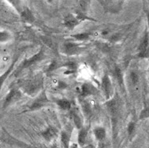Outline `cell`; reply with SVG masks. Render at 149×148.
Listing matches in <instances>:
<instances>
[{"label": "cell", "instance_id": "6da1fadb", "mask_svg": "<svg viewBox=\"0 0 149 148\" xmlns=\"http://www.w3.org/2000/svg\"><path fill=\"white\" fill-rule=\"evenodd\" d=\"M43 86V80L42 79H33L30 82H28L27 83L25 86V92L27 95H33L38 92L40 89Z\"/></svg>", "mask_w": 149, "mask_h": 148}, {"label": "cell", "instance_id": "7a4b0ae2", "mask_svg": "<svg viewBox=\"0 0 149 148\" xmlns=\"http://www.w3.org/2000/svg\"><path fill=\"white\" fill-rule=\"evenodd\" d=\"M20 98H21V93L19 92L17 89L13 88L10 90V92L7 94V95L5 98L4 103H3V107H7L11 103L15 102V101H18Z\"/></svg>", "mask_w": 149, "mask_h": 148}, {"label": "cell", "instance_id": "3957f363", "mask_svg": "<svg viewBox=\"0 0 149 148\" xmlns=\"http://www.w3.org/2000/svg\"><path fill=\"white\" fill-rule=\"evenodd\" d=\"M148 32L146 31V34L143 37V40L140 43L139 46V54L138 55L140 58H148L149 50H148Z\"/></svg>", "mask_w": 149, "mask_h": 148}, {"label": "cell", "instance_id": "277c9868", "mask_svg": "<svg viewBox=\"0 0 149 148\" xmlns=\"http://www.w3.org/2000/svg\"><path fill=\"white\" fill-rule=\"evenodd\" d=\"M43 56H44V52H43V51L41 50L37 54H35L34 55L32 56L31 59H26L24 62H23V63L22 64L21 69L23 70V69H26V68L30 67L32 65H33L34 63H36L37 62L40 61L41 59H42Z\"/></svg>", "mask_w": 149, "mask_h": 148}, {"label": "cell", "instance_id": "5b68a950", "mask_svg": "<svg viewBox=\"0 0 149 148\" xmlns=\"http://www.w3.org/2000/svg\"><path fill=\"white\" fill-rule=\"evenodd\" d=\"M106 105L109 113L113 116H116L118 114L120 108V100L118 99L114 98V99H111L107 102Z\"/></svg>", "mask_w": 149, "mask_h": 148}, {"label": "cell", "instance_id": "8992f818", "mask_svg": "<svg viewBox=\"0 0 149 148\" xmlns=\"http://www.w3.org/2000/svg\"><path fill=\"white\" fill-rule=\"evenodd\" d=\"M101 86L103 89L104 92L105 94V96L108 99H109L111 95H112V91H113V87H112V83L110 80L109 77L105 74L103 78H102V81H101Z\"/></svg>", "mask_w": 149, "mask_h": 148}, {"label": "cell", "instance_id": "52a82bcc", "mask_svg": "<svg viewBox=\"0 0 149 148\" xmlns=\"http://www.w3.org/2000/svg\"><path fill=\"white\" fill-rule=\"evenodd\" d=\"M48 99L46 95L43 93V95H41L38 98V99L33 102V103L31 105V110H37V109H39V108L42 107L46 105V103L48 102Z\"/></svg>", "mask_w": 149, "mask_h": 148}, {"label": "cell", "instance_id": "ba28073f", "mask_svg": "<svg viewBox=\"0 0 149 148\" xmlns=\"http://www.w3.org/2000/svg\"><path fill=\"white\" fill-rule=\"evenodd\" d=\"M64 24L69 29H73L79 24V20L73 15H68L64 18Z\"/></svg>", "mask_w": 149, "mask_h": 148}, {"label": "cell", "instance_id": "9c48e42d", "mask_svg": "<svg viewBox=\"0 0 149 148\" xmlns=\"http://www.w3.org/2000/svg\"><path fill=\"white\" fill-rule=\"evenodd\" d=\"M20 15H21L22 19L27 23H33L35 20L33 13L31 12V11L29 8H25V9L22 10L20 11Z\"/></svg>", "mask_w": 149, "mask_h": 148}, {"label": "cell", "instance_id": "30bf717a", "mask_svg": "<svg viewBox=\"0 0 149 148\" xmlns=\"http://www.w3.org/2000/svg\"><path fill=\"white\" fill-rule=\"evenodd\" d=\"M63 50H64V52L67 55H74V54H77L78 52L79 48H78V46L76 43L69 42V43H65Z\"/></svg>", "mask_w": 149, "mask_h": 148}, {"label": "cell", "instance_id": "8fae6325", "mask_svg": "<svg viewBox=\"0 0 149 148\" xmlns=\"http://www.w3.org/2000/svg\"><path fill=\"white\" fill-rule=\"evenodd\" d=\"M96 91L94 86L88 83L83 84L81 86V95L82 96H88L90 95H93Z\"/></svg>", "mask_w": 149, "mask_h": 148}, {"label": "cell", "instance_id": "7c38bea8", "mask_svg": "<svg viewBox=\"0 0 149 148\" xmlns=\"http://www.w3.org/2000/svg\"><path fill=\"white\" fill-rule=\"evenodd\" d=\"M14 66H15V62H13L12 64L10 66V67L8 68L3 74H2L0 75V90L2 89V87H3L4 83L6 82V79L8 78V76H9L10 74V73H11V71H13Z\"/></svg>", "mask_w": 149, "mask_h": 148}, {"label": "cell", "instance_id": "4fadbf2b", "mask_svg": "<svg viewBox=\"0 0 149 148\" xmlns=\"http://www.w3.org/2000/svg\"><path fill=\"white\" fill-rule=\"evenodd\" d=\"M57 134V130L54 128V127H48L47 129L43 131L42 132V136L44 137V139L47 140V141H49L50 139H52Z\"/></svg>", "mask_w": 149, "mask_h": 148}, {"label": "cell", "instance_id": "5bb4252c", "mask_svg": "<svg viewBox=\"0 0 149 148\" xmlns=\"http://www.w3.org/2000/svg\"><path fill=\"white\" fill-rule=\"evenodd\" d=\"M94 135L96 139L99 141H102L106 136V131L103 127H97L94 130Z\"/></svg>", "mask_w": 149, "mask_h": 148}, {"label": "cell", "instance_id": "9a60e30c", "mask_svg": "<svg viewBox=\"0 0 149 148\" xmlns=\"http://www.w3.org/2000/svg\"><path fill=\"white\" fill-rule=\"evenodd\" d=\"M87 135H88L87 130L84 129V128L80 130L79 134H78V143L80 145L83 146L86 142Z\"/></svg>", "mask_w": 149, "mask_h": 148}, {"label": "cell", "instance_id": "2e32d148", "mask_svg": "<svg viewBox=\"0 0 149 148\" xmlns=\"http://www.w3.org/2000/svg\"><path fill=\"white\" fill-rule=\"evenodd\" d=\"M57 104L59 107L62 109V110H70V107H71V103H70V101H68L67 99H58L57 101Z\"/></svg>", "mask_w": 149, "mask_h": 148}, {"label": "cell", "instance_id": "e0dca14e", "mask_svg": "<svg viewBox=\"0 0 149 148\" xmlns=\"http://www.w3.org/2000/svg\"><path fill=\"white\" fill-rule=\"evenodd\" d=\"M71 117L73 119V123L76 125V127L80 129L81 127V126H82V122H81V117L79 116V114H77V112H75V111H73L71 114Z\"/></svg>", "mask_w": 149, "mask_h": 148}, {"label": "cell", "instance_id": "ac0fdd59", "mask_svg": "<svg viewBox=\"0 0 149 148\" xmlns=\"http://www.w3.org/2000/svg\"><path fill=\"white\" fill-rule=\"evenodd\" d=\"M11 35L7 31H0V43H4L8 42L10 39Z\"/></svg>", "mask_w": 149, "mask_h": 148}, {"label": "cell", "instance_id": "d6986e66", "mask_svg": "<svg viewBox=\"0 0 149 148\" xmlns=\"http://www.w3.org/2000/svg\"><path fill=\"white\" fill-rule=\"evenodd\" d=\"M64 67L67 69V73H73L76 71L77 64L74 62H68L64 65Z\"/></svg>", "mask_w": 149, "mask_h": 148}, {"label": "cell", "instance_id": "ffe728a7", "mask_svg": "<svg viewBox=\"0 0 149 148\" xmlns=\"http://www.w3.org/2000/svg\"><path fill=\"white\" fill-rule=\"evenodd\" d=\"M73 38H74L75 39L78 41H85L86 39H88L89 38V34L88 33H80V34H76L72 35Z\"/></svg>", "mask_w": 149, "mask_h": 148}, {"label": "cell", "instance_id": "44dd1931", "mask_svg": "<svg viewBox=\"0 0 149 148\" xmlns=\"http://www.w3.org/2000/svg\"><path fill=\"white\" fill-rule=\"evenodd\" d=\"M115 74L116 75V78L120 82V83L123 84V74H122V71L120 70V68L118 67H116V69H115Z\"/></svg>", "mask_w": 149, "mask_h": 148}, {"label": "cell", "instance_id": "7402d4cb", "mask_svg": "<svg viewBox=\"0 0 149 148\" xmlns=\"http://www.w3.org/2000/svg\"><path fill=\"white\" fill-rule=\"evenodd\" d=\"M61 142L65 148H69V136L65 132L61 134Z\"/></svg>", "mask_w": 149, "mask_h": 148}, {"label": "cell", "instance_id": "603a6c76", "mask_svg": "<svg viewBox=\"0 0 149 148\" xmlns=\"http://www.w3.org/2000/svg\"><path fill=\"white\" fill-rule=\"evenodd\" d=\"M11 5H12L16 10H18V11H21V4H20V0H7Z\"/></svg>", "mask_w": 149, "mask_h": 148}, {"label": "cell", "instance_id": "cb8c5ba5", "mask_svg": "<svg viewBox=\"0 0 149 148\" xmlns=\"http://www.w3.org/2000/svg\"><path fill=\"white\" fill-rule=\"evenodd\" d=\"M135 128H136V125H135L133 122L129 123L128 126V133L129 135H132L133 134L134 131H135Z\"/></svg>", "mask_w": 149, "mask_h": 148}, {"label": "cell", "instance_id": "d4e9b609", "mask_svg": "<svg viewBox=\"0 0 149 148\" xmlns=\"http://www.w3.org/2000/svg\"><path fill=\"white\" fill-rule=\"evenodd\" d=\"M131 79L132 82L134 84H136L138 83V81H139V76H138V74L136 72H134V71L131 72Z\"/></svg>", "mask_w": 149, "mask_h": 148}, {"label": "cell", "instance_id": "484cf974", "mask_svg": "<svg viewBox=\"0 0 149 148\" xmlns=\"http://www.w3.org/2000/svg\"><path fill=\"white\" fill-rule=\"evenodd\" d=\"M57 67V62L56 61H53V62L49 64V66L48 67V69H47V72H51V71H54L55 69Z\"/></svg>", "mask_w": 149, "mask_h": 148}, {"label": "cell", "instance_id": "4316f807", "mask_svg": "<svg viewBox=\"0 0 149 148\" xmlns=\"http://www.w3.org/2000/svg\"><path fill=\"white\" fill-rule=\"evenodd\" d=\"M148 107H147L141 112V114H140V119H146V118L148 117Z\"/></svg>", "mask_w": 149, "mask_h": 148}, {"label": "cell", "instance_id": "83f0119b", "mask_svg": "<svg viewBox=\"0 0 149 148\" xmlns=\"http://www.w3.org/2000/svg\"><path fill=\"white\" fill-rule=\"evenodd\" d=\"M58 87H59V88H65V87H66V84L64 83L63 82H60V83H59V85H58Z\"/></svg>", "mask_w": 149, "mask_h": 148}, {"label": "cell", "instance_id": "f1b7e54d", "mask_svg": "<svg viewBox=\"0 0 149 148\" xmlns=\"http://www.w3.org/2000/svg\"><path fill=\"white\" fill-rule=\"evenodd\" d=\"M53 1H54V0H47V2H48L49 3H51Z\"/></svg>", "mask_w": 149, "mask_h": 148}]
</instances>
